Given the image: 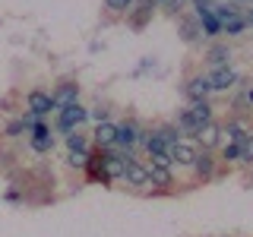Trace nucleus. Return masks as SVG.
Returning <instances> with one entry per match:
<instances>
[{
	"mask_svg": "<svg viewBox=\"0 0 253 237\" xmlns=\"http://www.w3.org/2000/svg\"><path fill=\"white\" fill-rule=\"evenodd\" d=\"M70 105H79V85L73 82H63L57 92H54V108L63 111V108H70Z\"/></svg>",
	"mask_w": 253,
	"mask_h": 237,
	"instance_id": "obj_8",
	"label": "nucleus"
},
{
	"mask_svg": "<svg viewBox=\"0 0 253 237\" xmlns=\"http://www.w3.org/2000/svg\"><path fill=\"white\" fill-rule=\"evenodd\" d=\"M67 149H70V152H85L89 142H85V136L79 130H73V133H67Z\"/></svg>",
	"mask_w": 253,
	"mask_h": 237,
	"instance_id": "obj_18",
	"label": "nucleus"
},
{
	"mask_svg": "<svg viewBox=\"0 0 253 237\" xmlns=\"http://www.w3.org/2000/svg\"><path fill=\"white\" fill-rule=\"evenodd\" d=\"M212 13L218 16V22L225 26V22H231V19H237V6L234 3H221V6H212Z\"/></svg>",
	"mask_w": 253,
	"mask_h": 237,
	"instance_id": "obj_19",
	"label": "nucleus"
},
{
	"mask_svg": "<svg viewBox=\"0 0 253 237\" xmlns=\"http://www.w3.org/2000/svg\"><path fill=\"white\" fill-rule=\"evenodd\" d=\"M221 155H225V161H241V146H237V142H231V146H228V142H225Z\"/></svg>",
	"mask_w": 253,
	"mask_h": 237,
	"instance_id": "obj_22",
	"label": "nucleus"
},
{
	"mask_svg": "<svg viewBox=\"0 0 253 237\" xmlns=\"http://www.w3.org/2000/svg\"><path fill=\"white\" fill-rule=\"evenodd\" d=\"M209 82H212V92H228L237 82V70L231 67V63H228V67H212Z\"/></svg>",
	"mask_w": 253,
	"mask_h": 237,
	"instance_id": "obj_3",
	"label": "nucleus"
},
{
	"mask_svg": "<svg viewBox=\"0 0 253 237\" xmlns=\"http://www.w3.org/2000/svg\"><path fill=\"white\" fill-rule=\"evenodd\" d=\"M244 98H247V101H250V105H253V89H247V95H244Z\"/></svg>",
	"mask_w": 253,
	"mask_h": 237,
	"instance_id": "obj_27",
	"label": "nucleus"
},
{
	"mask_svg": "<svg viewBox=\"0 0 253 237\" xmlns=\"http://www.w3.org/2000/svg\"><path fill=\"white\" fill-rule=\"evenodd\" d=\"M89 117V111H85L83 105H70V108H63L60 114H57V130H63V133H73L79 123Z\"/></svg>",
	"mask_w": 253,
	"mask_h": 237,
	"instance_id": "obj_1",
	"label": "nucleus"
},
{
	"mask_svg": "<svg viewBox=\"0 0 253 237\" xmlns=\"http://www.w3.org/2000/svg\"><path fill=\"white\" fill-rule=\"evenodd\" d=\"M196 35H200V29H196L193 22H184V38H187V41H193Z\"/></svg>",
	"mask_w": 253,
	"mask_h": 237,
	"instance_id": "obj_25",
	"label": "nucleus"
},
{
	"mask_svg": "<svg viewBox=\"0 0 253 237\" xmlns=\"http://www.w3.org/2000/svg\"><path fill=\"white\" fill-rule=\"evenodd\" d=\"M95 142H98L101 149H114L117 146V126L114 123H98V130H95Z\"/></svg>",
	"mask_w": 253,
	"mask_h": 237,
	"instance_id": "obj_13",
	"label": "nucleus"
},
{
	"mask_svg": "<svg viewBox=\"0 0 253 237\" xmlns=\"http://www.w3.org/2000/svg\"><path fill=\"white\" fill-rule=\"evenodd\" d=\"M29 111L35 117H44V114H51V111H57L54 108V95H47L42 89H32L29 92Z\"/></svg>",
	"mask_w": 253,
	"mask_h": 237,
	"instance_id": "obj_6",
	"label": "nucleus"
},
{
	"mask_svg": "<svg viewBox=\"0 0 253 237\" xmlns=\"http://www.w3.org/2000/svg\"><path fill=\"white\" fill-rule=\"evenodd\" d=\"M241 161H247V164H253V133L247 139L241 142Z\"/></svg>",
	"mask_w": 253,
	"mask_h": 237,
	"instance_id": "obj_21",
	"label": "nucleus"
},
{
	"mask_svg": "<svg viewBox=\"0 0 253 237\" xmlns=\"http://www.w3.org/2000/svg\"><path fill=\"white\" fill-rule=\"evenodd\" d=\"M124 184L126 187H152V180H149V164H142V161L133 158L124 171Z\"/></svg>",
	"mask_w": 253,
	"mask_h": 237,
	"instance_id": "obj_4",
	"label": "nucleus"
},
{
	"mask_svg": "<svg viewBox=\"0 0 253 237\" xmlns=\"http://www.w3.org/2000/svg\"><path fill=\"white\" fill-rule=\"evenodd\" d=\"M206 60H209L212 67H228V63H231V47L228 44H212L209 54H206Z\"/></svg>",
	"mask_w": 253,
	"mask_h": 237,
	"instance_id": "obj_14",
	"label": "nucleus"
},
{
	"mask_svg": "<svg viewBox=\"0 0 253 237\" xmlns=\"http://www.w3.org/2000/svg\"><path fill=\"white\" fill-rule=\"evenodd\" d=\"M22 130H29V126H26V120H16V123H10V126H6V136H19Z\"/></svg>",
	"mask_w": 253,
	"mask_h": 237,
	"instance_id": "obj_24",
	"label": "nucleus"
},
{
	"mask_svg": "<svg viewBox=\"0 0 253 237\" xmlns=\"http://www.w3.org/2000/svg\"><path fill=\"white\" fill-rule=\"evenodd\" d=\"M221 133H225V130H221V126L212 120V123H206L203 130L196 133V139H200V146H203V149H215L218 142H221Z\"/></svg>",
	"mask_w": 253,
	"mask_h": 237,
	"instance_id": "obj_10",
	"label": "nucleus"
},
{
	"mask_svg": "<svg viewBox=\"0 0 253 237\" xmlns=\"http://www.w3.org/2000/svg\"><path fill=\"white\" fill-rule=\"evenodd\" d=\"M54 146V136H51V130L42 123H35L32 126V149H38V152H47V149Z\"/></svg>",
	"mask_w": 253,
	"mask_h": 237,
	"instance_id": "obj_12",
	"label": "nucleus"
},
{
	"mask_svg": "<svg viewBox=\"0 0 253 237\" xmlns=\"http://www.w3.org/2000/svg\"><path fill=\"white\" fill-rule=\"evenodd\" d=\"M139 142H142V133H139L136 123H121L117 126V149H126V152H130V149L139 146Z\"/></svg>",
	"mask_w": 253,
	"mask_h": 237,
	"instance_id": "obj_7",
	"label": "nucleus"
},
{
	"mask_svg": "<svg viewBox=\"0 0 253 237\" xmlns=\"http://www.w3.org/2000/svg\"><path fill=\"white\" fill-rule=\"evenodd\" d=\"M244 26H247V22H244L241 16H237V19L225 22V29H221V32H228V35H241V32H244Z\"/></svg>",
	"mask_w": 253,
	"mask_h": 237,
	"instance_id": "obj_23",
	"label": "nucleus"
},
{
	"mask_svg": "<svg viewBox=\"0 0 253 237\" xmlns=\"http://www.w3.org/2000/svg\"><path fill=\"white\" fill-rule=\"evenodd\" d=\"M168 155H171V161H174V164H180V168H193L196 158H200L196 146H193V142H187V139H180L177 146H171V149H168Z\"/></svg>",
	"mask_w": 253,
	"mask_h": 237,
	"instance_id": "obj_2",
	"label": "nucleus"
},
{
	"mask_svg": "<svg viewBox=\"0 0 253 237\" xmlns=\"http://www.w3.org/2000/svg\"><path fill=\"white\" fill-rule=\"evenodd\" d=\"M237 3H253V0H237Z\"/></svg>",
	"mask_w": 253,
	"mask_h": 237,
	"instance_id": "obj_28",
	"label": "nucleus"
},
{
	"mask_svg": "<svg viewBox=\"0 0 253 237\" xmlns=\"http://www.w3.org/2000/svg\"><path fill=\"white\" fill-rule=\"evenodd\" d=\"M196 16H200V26L206 29V35H221V29H225V26H221L218 16L212 13V6H206L203 0H200V13H196Z\"/></svg>",
	"mask_w": 253,
	"mask_h": 237,
	"instance_id": "obj_9",
	"label": "nucleus"
},
{
	"mask_svg": "<svg viewBox=\"0 0 253 237\" xmlns=\"http://www.w3.org/2000/svg\"><path fill=\"white\" fill-rule=\"evenodd\" d=\"M92 117H95V120H98V123H108V111H92Z\"/></svg>",
	"mask_w": 253,
	"mask_h": 237,
	"instance_id": "obj_26",
	"label": "nucleus"
},
{
	"mask_svg": "<svg viewBox=\"0 0 253 237\" xmlns=\"http://www.w3.org/2000/svg\"><path fill=\"white\" fill-rule=\"evenodd\" d=\"M193 171H196V174H200V177H203V180H209V177H212V174H215V158H212L209 152H203L200 158H196V164H193Z\"/></svg>",
	"mask_w": 253,
	"mask_h": 237,
	"instance_id": "obj_16",
	"label": "nucleus"
},
{
	"mask_svg": "<svg viewBox=\"0 0 253 237\" xmlns=\"http://www.w3.org/2000/svg\"><path fill=\"white\" fill-rule=\"evenodd\" d=\"M184 92H187V98H190V105L193 101H206V95L212 92V82H209V76H190L187 79V85H184Z\"/></svg>",
	"mask_w": 253,
	"mask_h": 237,
	"instance_id": "obj_5",
	"label": "nucleus"
},
{
	"mask_svg": "<svg viewBox=\"0 0 253 237\" xmlns=\"http://www.w3.org/2000/svg\"><path fill=\"white\" fill-rule=\"evenodd\" d=\"M149 180H152V187H174L171 168H165V164H158V161H149Z\"/></svg>",
	"mask_w": 253,
	"mask_h": 237,
	"instance_id": "obj_11",
	"label": "nucleus"
},
{
	"mask_svg": "<svg viewBox=\"0 0 253 237\" xmlns=\"http://www.w3.org/2000/svg\"><path fill=\"white\" fill-rule=\"evenodd\" d=\"M155 133L165 139V146H168V149H171V146H177L180 136H184V133H180V126H171V123H168V126H158Z\"/></svg>",
	"mask_w": 253,
	"mask_h": 237,
	"instance_id": "obj_17",
	"label": "nucleus"
},
{
	"mask_svg": "<svg viewBox=\"0 0 253 237\" xmlns=\"http://www.w3.org/2000/svg\"><path fill=\"white\" fill-rule=\"evenodd\" d=\"M187 111L193 114V120L200 123V130H203L206 123H212V105H209V101H193Z\"/></svg>",
	"mask_w": 253,
	"mask_h": 237,
	"instance_id": "obj_15",
	"label": "nucleus"
},
{
	"mask_svg": "<svg viewBox=\"0 0 253 237\" xmlns=\"http://www.w3.org/2000/svg\"><path fill=\"white\" fill-rule=\"evenodd\" d=\"M133 3H136V0H105V6L111 13H130Z\"/></svg>",
	"mask_w": 253,
	"mask_h": 237,
	"instance_id": "obj_20",
	"label": "nucleus"
}]
</instances>
